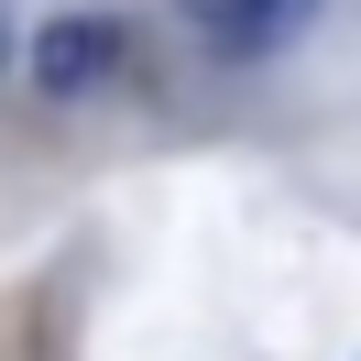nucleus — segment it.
Wrapping results in <instances>:
<instances>
[{
  "instance_id": "f257e3e1",
  "label": "nucleus",
  "mask_w": 361,
  "mask_h": 361,
  "mask_svg": "<svg viewBox=\"0 0 361 361\" xmlns=\"http://www.w3.org/2000/svg\"><path fill=\"white\" fill-rule=\"evenodd\" d=\"M110 66H121V23H99V11H66V23L33 33V88L44 99H88Z\"/></svg>"
},
{
  "instance_id": "f03ea898",
  "label": "nucleus",
  "mask_w": 361,
  "mask_h": 361,
  "mask_svg": "<svg viewBox=\"0 0 361 361\" xmlns=\"http://www.w3.org/2000/svg\"><path fill=\"white\" fill-rule=\"evenodd\" d=\"M307 11L317 0H186V23H197L208 44H230V55H263V44H285V33H307Z\"/></svg>"
},
{
  "instance_id": "7ed1b4c3",
  "label": "nucleus",
  "mask_w": 361,
  "mask_h": 361,
  "mask_svg": "<svg viewBox=\"0 0 361 361\" xmlns=\"http://www.w3.org/2000/svg\"><path fill=\"white\" fill-rule=\"evenodd\" d=\"M0 77H11V0H0Z\"/></svg>"
}]
</instances>
